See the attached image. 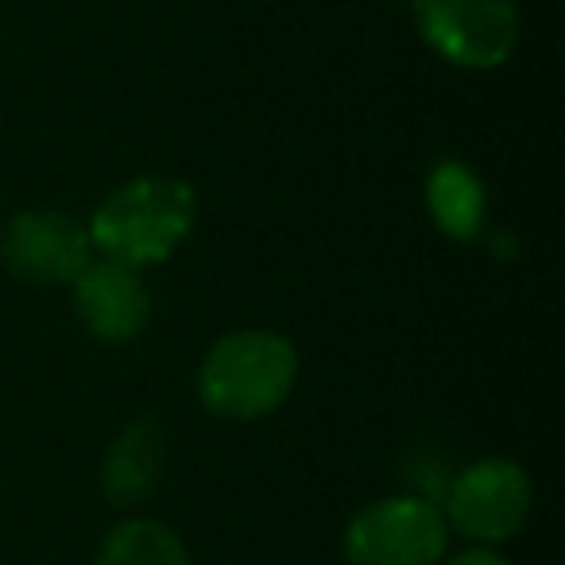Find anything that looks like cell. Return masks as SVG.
Here are the masks:
<instances>
[{
    "instance_id": "obj_1",
    "label": "cell",
    "mask_w": 565,
    "mask_h": 565,
    "mask_svg": "<svg viewBox=\"0 0 565 565\" xmlns=\"http://www.w3.org/2000/svg\"><path fill=\"white\" fill-rule=\"evenodd\" d=\"M194 190L167 174H148L128 186H120L109 202L97 210L89 225L94 248L105 252V259H117L128 267H148L167 259L194 228Z\"/></svg>"
},
{
    "instance_id": "obj_2",
    "label": "cell",
    "mask_w": 565,
    "mask_h": 565,
    "mask_svg": "<svg viewBox=\"0 0 565 565\" xmlns=\"http://www.w3.org/2000/svg\"><path fill=\"white\" fill-rule=\"evenodd\" d=\"M299 376L291 341L267 330H244L221 338L202 364V399L213 415L259 418L275 411Z\"/></svg>"
},
{
    "instance_id": "obj_3",
    "label": "cell",
    "mask_w": 565,
    "mask_h": 565,
    "mask_svg": "<svg viewBox=\"0 0 565 565\" xmlns=\"http://www.w3.org/2000/svg\"><path fill=\"white\" fill-rule=\"evenodd\" d=\"M446 519L430 500L395 495L364 508L349 523L345 554L353 565H438Z\"/></svg>"
},
{
    "instance_id": "obj_4",
    "label": "cell",
    "mask_w": 565,
    "mask_h": 565,
    "mask_svg": "<svg viewBox=\"0 0 565 565\" xmlns=\"http://www.w3.org/2000/svg\"><path fill=\"white\" fill-rule=\"evenodd\" d=\"M418 28L441 58L472 71L508 63L519 20L511 0H415Z\"/></svg>"
},
{
    "instance_id": "obj_5",
    "label": "cell",
    "mask_w": 565,
    "mask_h": 565,
    "mask_svg": "<svg viewBox=\"0 0 565 565\" xmlns=\"http://www.w3.org/2000/svg\"><path fill=\"white\" fill-rule=\"evenodd\" d=\"M449 523L477 542H500L523 526L531 511V484L515 461L488 457L477 461L446 488Z\"/></svg>"
},
{
    "instance_id": "obj_6",
    "label": "cell",
    "mask_w": 565,
    "mask_h": 565,
    "mask_svg": "<svg viewBox=\"0 0 565 565\" xmlns=\"http://www.w3.org/2000/svg\"><path fill=\"white\" fill-rule=\"evenodd\" d=\"M89 256H94L89 228H82L66 213H20L0 233V259L9 264V271L43 287L74 282L89 267Z\"/></svg>"
},
{
    "instance_id": "obj_7",
    "label": "cell",
    "mask_w": 565,
    "mask_h": 565,
    "mask_svg": "<svg viewBox=\"0 0 565 565\" xmlns=\"http://www.w3.org/2000/svg\"><path fill=\"white\" fill-rule=\"evenodd\" d=\"M74 302H78L82 326L109 345L140 338L151 318V299L143 279L136 275V267L117 264V259L89 264L74 279Z\"/></svg>"
},
{
    "instance_id": "obj_8",
    "label": "cell",
    "mask_w": 565,
    "mask_h": 565,
    "mask_svg": "<svg viewBox=\"0 0 565 565\" xmlns=\"http://www.w3.org/2000/svg\"><path fill=\"white\" fill-rule=\"evenodd\" d=\"M163 469V430L151 418H136L105 457V492L113 503H136L159 484Z\"/></svg>"
},
{
    "instance_id": "obj_9",
    "label": "cell",
    "mask_w": 565,
    "mask_h": 565,
    "mask_svg": "<svg viewBox=\"0 0 565 565\" xmlns=\"http://www.w3.org/2000/svg\"><path fill=\"white\" fill-rule=\"evenodd\" d=\"M430 213L449 236L469 241L484 221V190L477 174L465 171L461 163H446L430 174Z\"/></svg>"
},
{
    "instance_id": "obj_10",
    "label": "cell",
    "mask_w": 565,
    "mask_h": 565,
    "mask_svg": "<svg viewBox=\"0 0 565 565\" xmlns=\"http://www.w3.org/2000/svg\"><path fill=\"white\" fill-rule=\"evenodd\" d=\"M97 565H190V557L171 526L151 523V519H132L105 539Z\"/></svg>"
},
{
    "instance_id": "obj_11",
    "label": "cell",
    "mask_w": 565,
    "mask_h": 565,
    "mask_svg": "<svg viewBox=\"0 0 565 565\" xmlns=\"http://www.w3.org/2000/svg\"><path fill=\"white\" fill-rule=\"evenodd\" d=\"M449 565H508L503 557H495L492 550H472V554H461L457 562H449Z\"/></svg>"
}]
</instances>
